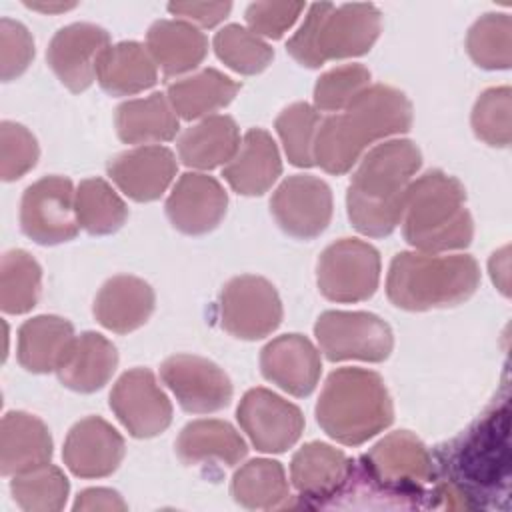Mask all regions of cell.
I'll return each instance as SVG.
<instances>
[{
    "label": "cell",
    "instance_id": "cell-31",
    "mask_svg": "<svg viewBox=\"0 0 512 512\" xmlns=\"http://www.w3.org/2000/svg\"><path fill=\"white\" fill-rule=\"evenodd\" d=\"M72 340L74 328L68 320L52 314L34 316L18 330V362L34 374L52 372L58 368Z\"/></svg>",
    "mask_w": 512,
    "mask_h": 512
},
{
    "label": "cell",
    "instance_id": "cell-20",
    "mask_svg": "<svg viewBox=\"0 0 512 512\" xmlns=\"http://www.w3.org/2000/svg\"><path fill=\"white\" fill-rule=\"evenodd\" d=\"M178 164L166 146H138L108 162L112 182L136 202L158 200L176 176Z\"/></svg>",
    "mask_w": 512,
    "mask_h": 512
},
{
    "label": "cell",
    "instance_id": "cell-29",
    "mask_svg": "<svg viewBox=\"0 0 512 512\" xmlns=\"http://www.w3.org/2000/svg\"><path fill=\"white\" fill-rule=\"evenodd\" d=\"M114 124L118 138L126 144L168 142L178 134V114L166 94L154 92L146 98L126 100L116 108Z\"/></svg>",
    "mask_w": 512,
    "mask_h": 512
},
{
    "label": "cell",
    "instance_id": "cell-4",
    "mask_svg": "<svg viewBox=\"0 0 512 512\" xmlns=\"http://www.w3.org/2000/svg\"><path fill=\"white\" fill-rule=\"evenodd\" d=\"M320 428L344 446H360L394 420L392 400L380 374L364 368H338L316 404Z\"/></svg>",
    "mask_w": 512,
    "mask_h": 512
},
{
    "label": "cell",
    "instance_id": "cell-22",
    "mask_svg": "<svg viewBox=\"0 0 512 512\" xmlns=\"http://www.w3.org/2000/svg\"><path fill=\"white\" fill-rule=\"evenodd\" d=\"M154 290L136 276L118 274L104 282L94 300L96 320L116 334H128L146 324L154 312Z\"/></svg>",
    "mask_w": 512,
    "mask_h": 512
},
{
    "label": "cell",
    "instance_id": "cell-44",
    "mask_svg": "<svg viewBox=\"0 0 512 512\" xmlns=\"http://www.w3.org/2000/svg\"><path fill=\"white\" fill-rule=\"evenodd\" d=\"M302 2H254L246 8V22L254 34L282 38L302 14Z\"/></svg>",
    "mask_w": 512,
    "mask_h": 512
},
{
    "label": "cell",
    "instance_id": "cell-21",
    "mask_svg": "<svg viewBox=\"0 0 512 512\" xmlns=\"http://www.w3.org/2000/svg\"><path fill=\"white\" fill-rule=\"evenodd\" d=\"M280 174V152L272 136L262 128H250L244 134L234 158L222 170L228 186L242 196L268 192Z\"/></svg>",
    "mask_w": 512,
    "mask_h": 512
},
{
    "label": "cell",
    "instance_id": "cell-18",
    "mask_svg": "<svg viewBox=\"0 0 512 512\" xmlns=\"http://www.w3.org/2000/svg\"><path fill=\"white\" fill-rule=\"evenodd\" d=\"M124 452L120 432L100 416H88L70 428L62 458L78 478H104L116 472Z\"/></svg>",
    "mask_w": 512,
    "mask_h": 512
},
{
    "label": "cell",
    "instance_id": "cell-41",
    "mask_svg": "<svg viewBox=\"0 0 512 512\" xmlns=\"http://www.w3.org/2000/svg\"><path fill=\"white\" fill-rule=\"evenodd\" d=\"M370 86V70L362 64H344L324 72L314 86V108L322 112L344 110Z\"/></svg>",
    "mask_w": 512,
    "mask_h": 512
},
{
    "label": "cell",
    "instance_id": "cell-47",
    "mask_svg": "<svg viewBox=\"0 0 512 512\" xmlns=\"http://www.w3.org/2000/svg\"><path fill=\"white\" fill-rule=\"evenodd\" d=\"M26 6L32 10H42V12H64L68 8H74L76 4H30V2H26Z\"/></svg>",
    "mask_w": 512,
    "mask_h": 512
},
{
    "label": "cell",
    "instance_id": "cell-14",
    "mask_svg": "<svg viewBox=\"0 0 512 512\" xmlns=\"http://www.w3.org/2000/svg\"><path fill=\"white\" fill-rule=\"evenodd\" d=\"M110 408L134 438L158 436L172 422V404L146 368H132L116 380Z\"/></svg>",
    "mask_w": 512,
    "mask_h": 512
},
{
    "label": "cell",
    "instance_id": "cell-45",
    "mask_svg": "<svg viewBox=\"0 0 512 512\" xmlns=\"http://www.w3.org/2000/svg\"><path fill=\"white\" fill-rule=\"evenodd\" d=\"M168 10L186 22H196L204 28L220 24L232 10L230 2H172Z\"/></svg>",
    "mask_w": 512,
    "mask_h": 512
},
{
    "label": "cell",
    "instance_id": "cell-32",
    "mask_svg": "<svg viewBox=\"0 0 512 512\" xmlns=\"http://www.w3.org/2000/svg\"><path fill=\"white\" fill-rule=\"evenodd\" d=\"M240 84L216 68H204L192 76L176 80L168 86L166 96L184 120L210 116L212 112L228 106Z\"/></svg>",
    "mask_w": 512,
    "mask_h": 512
},
{
    "label": "cell",
    "instance_id": "cell-28",
    "mask_svg": "<svg viewBox=\"0 0 512 512\" xmlns=\"http://www.w3.org/2000/svg\"><path fill=\"white\" fill-rule=\"evenodd\" d=\"M96 80L110 96H132L152 88L158 80L150 52L134 40L108 46L96 66Z\"/></svg>",
    "mask_w": 512,
    "mask_h": 512
},
{
    "label": "cell",
    "instance_id": "cell-11",
    "mask_svg": "<svg viewBox=\"0 0 512 512\" xmlns=\"http://www.w3.org/2000/svg\"><path fill=\"white\" fill-rule=\"evenodd\" d=\"M218 312L222 328L240 340H260L282 322V302L276 288L254 274H242L226 282Z\"/></svg>",
    "mask_w": 512,
    "mask_h": 512
},
{
    "label": "cell",
    "instance_id": "cell-12",
    "mask_svg": "<svg viewBox=\"0 0 512 512\" xmlns=\"http://www.w3.org/2000/svg\"><path fill=\"white\" fill-rule=\"evenodd\" d=\"M236 418L254 448L270 454L292 448L304 430L300 408L266 388L248 390L238 404Z\"/></svg>",
    "mask_w": 512,
    "mask_h": 512
},
{
    "label": "cell",
    "instance_id": "cell-10",
    "mask_svg": "<svg viewBox=\"0 0 512 512\" xmlns=\"http://www.w3.org/2000/svg\"><path fill=\"white\" fill-rule=\"evenodd\" d=\"M22 232L36 244L52 246L78 234L76 190L64 176H44L30 184L20 202Z\"/></svg>",
    "mask_w": 512,
    "mask_h": 512
},
{
    "label": "cell",
    "instance_id": "cell-6",
    "mask_svg": "<svg viewBox=\"0 0 512 512\" xmlns=\"http://www.w3.org/2000/svg\"><path fill=\"white\" fill-rule=\"evenodd\" d=\"M382 14L374 4H312L308 16L288 40V54L306 68L328 60L366 54L380 36Z\"/></svg>",
    "mask_w": 512,
    "mask_h": 512
},
{
    "label": "cell",
    "instance_id": "cell-40",
    "mask_svg": "<svg viewBox=\"0 0 512 512\" xmlns=\"http://www.w3.org/2000/svg\"><path fill=\"white\" fill-rule=\"evenodd\" d=\"M512 92L508 86L484 90L472 108V130L488 146L506 148L510 144Z\"/></svg>",
    "mask_w": 512,
    "mask_h": 512
},
{
    "label": "cell",
    "instance_id": "cell-39",
    "mask_svg": "<svg viewBox=\"0 0 512 512\" xmlns=\"http://www.w3.org/2000/svg\"><path fill=\"white\" fill-rule=\"evenodd\" d=\"M320 114L306 102H294L276 118V132L284 144L290 164L298 168L314 166V142L320 128Z\"/></svg>",
    "mask_w": 512,
    "mask_h": 512
},
{
    "label": "cell",
    "instance_id": "cell-30",
    "mask_svg": "<svg viewBox=\"0 0 512 512\" xmlns=\"http://www.w3.org/2000/svg\"><path fill=\"white\" fill-rule=\"evenodd\" d=\"M240 146L236 122L226 114L206 116L178 138V156L188 168L212 170L228 164Z\"/></svg>",
    "mask_w": 512,
    "mask_h": 512
},
{
    "label": "cell",
    "instance_id": "cell-27",
    "mask_svg": "<svg viewBox=\"0 0 512 512\" xmlns=\"http://www.w3.org/2000/svg\"><path fill=\"white\" fill-rule=\"evenodd\" d=\"M176 454L186 466H234L248 454V446L236 428L224 420H194L182 428Z\"/></svg>",
    "mask_w": 512,
    "mask_h": 512
},
{
    "label": "cell",
    "instance_id": "cell-5",
    "mask_svg": "<svg viewBox=\"0 0 512 512\" xmlns=\"http://www.w3.org/2000/svg\"><path fill=\"white\" fill-rule=\"evenodd\" d=\"M480 284V268L470 254L400 252L392 258L388 300L410 312L446 308L466 302Z\"/></svg>",
    "mask_w": 512,
    "mask_h": 512
},
{
    "label": "cell",
    "instance_id": "cell-8",
    "mask_svg": "<svg viewBox=\"0 0 512 512\" xmlns=\"http://www.w3.org/2000/svg\"><path fill=\"white\" fill-rule=\"evenodd\" d=\"M314 334L330 362H382L394 348L390 326L370 312L326 310L318 316Z\"/></svg>",
    "mask_w": 512,
    "mask_h": 512
},
{
    "label": "cell",
    "instance_id": "cell-3",
    "mask_svg": "<svg viewBox=\"0 0 512 512\" xmlns=\"http://www.w3.org/2000/svg\"><path fill=\"white\" fill-rule=\"evenodd\" d=\"M400 224L406 242L426 254L466 248L474 236L466 190L442 170H428L410 182Z\"/></svg>",
    "mask_w": 512,
    "mask_h": 512
},
{
    "label": "cell",
    "instance_id": "cell-13",
    "mask_svg": "<svg viewBox=\"0 0 512 512\" xmlns=\"http://www.w3.org/2000/svg\"><path fill=\"white\" fill-rule=\"evenodd\" d=\"M276 224L292 238L312 240L320 236L332 220L330 186L310 174L288 176L270 200Z\"/></svg>",
    "mask_w": 512,
    "mask_h": 512
},
{
    "label": "cell",
    "instance_id": "cell-43",
    "mask_svg": "<svg viewBox=\"0 0 512 512\" xmlns=\"http://www.w3.org/2000/svg\"><path fill=\"white\" fill-rule=\"evenodd\" d=\"M0 56H2V80L10 82L18 78L34 58V40L28 28L16 20H0Z\"/></svg>",
    "mask_w": 512,
    "mask_h": 512
},
{
    "label": "cell",
    "instance_id": "cell-1",
    "mask_svg": "<svg viewBox=\"0 0 512 512\" xmlns=\"http://www.w3.org/2000/svg\"><path fill=\"white\" fill-rule=\"evenodd\" d=\"M410 126L412 104L404 92L384 84L368 86L342 114H332L320 122L314 162L328 174H346L366 146L408 132Z\"/></svg>",
    "mask_w": 512,
    "mask_h": 512
},
{
    "label": "cell",
    "instance_id": "cell-23",
    "mask_svg": "<svg viewBox=\"0 0 512 512\" xmlns=\"http://www.w3.org/2000/svg\"><path fill=\"white\" fill-rule=\"evenodd\" d=\"M116 366V346L98 332H84L74 336L56 368V374L66 388L80 394H90L108 384L116 372Z\"/></svg>",
    "mask_w": 512,
    "mask_h": 512
},
{
    "label": "cell",
    "instance_id": "cell-19",
    "mask_svg": "<svg viewBox=\"0 0 512 512\" xmlns=\"http://www.w3.org/2000/svg\"><path fill=\"white\" fill-rule=\"evenodd\" d=\"M264 378L284 392L310 396L320 380L322 362L314 344L302 334H282L270 340L260 352Z\"/></svg>",
    "mask_w": 512,
    "mask_h": 512
},
{
    "label": "cell",
    "instance_id": "cell-46",
    "mask_svg": "<svg viewBox=\"0 0 512 512\" xmlns=\"http://www.w3.org/2000/svg\"><path fill=\"white\" fill-rule=\"evenodd\" d=\"M74 510H126V502L116 490L88 488L78 494Z\"/></svg>",
    "mask_w": 512,
    "mask_h": 512
},
{
    "label": "cell",
    "instance_id": "cell-26",
    "mask_svg": "<svg viewBox=\"0 0 512 512\" xmlns=\"http://www.w3.org/2000/svg\"><path fill=\"white\" fill-rule=\"evenodd\" d=\"M146 50L166 78L186 74L202 64L208 40L186 20H156L146 34Z\"/></svg>",
    "mask_w": 512,
    "mask_h": 512
},
{
    "label": "cell",
    "instance_id": "cell-34",
    "mask_svg": "<svg viewBox=\"0 0 512 512\" xmlns=\"http://www.w3.org/2000/svg\"><path fill=\"white\" fill-rule=\"evenodd\" d=\"M76 218L88 234H112L128 218V206L102 178L82 180L76 188Z\"/></svg>",
    "mask_w": 512,
    "mask_h": 512
},
{
    "label": "cell",
    "instance_id": "cell-42",
    "mask_svg": "<svg viewBox=\"0 0 512 512\" xmlns=\"http://www.w3.org/2000/svg\"><path fill=\"white\" fill-rule=\"evenodd\" d=\"M38 154V142L28 128L8 120L0 124V174L4 182L18 180L32 170Z\"/></svg>",
    "mask_w": 512,
    "mask_h": 512
},
{
    "label": "cell",
    "instance_id": "cell-24",
    "mask_svg": "<svg viewBox=\"0 0 512 512\" xmlns=\"http://www.w3.org/2000/svg\"><path fill=\"white\" fill-rule=\"evenodd\" d=\"M352 476L348 456L324 442L304 444L290 462V480L300 496L322 500L336 496Z\"/></svg>",
    "mask_w": 512,
    "mask_h": 512
},
{
    "label": "cell",
    "instance_id": "cell-16",
    "mask_svg": "<svg viewBox=\"0 0 512 512\" xmlns=\"http://www.w3.org/2000/svg\"><path fill=\"white\" fill-rule=\"evenodd\" d=\"M110 46V34L90 22H74L60 28L46 50V60L58 80L74 94L84 92L96 76L102 52Z\"/></svg>",
    "mask_w": 512,
    "mask_h": 512
},
{
    "label": "cell",
    "instance_id": "cell-33",
    "mask_svg": "<svg viewBox=\"0 0 512 512\" xmlns=\"http://www.w3.org/2000/svg\"><path fill=\"white\" fill-rule=\"evenodd\" d=\"M234 500L250 510H272L282 506L288 496V480L280 462L256 458L240 466L232 478Z\"/></svg>",
    "mask_w": 512,
    "mask_h": 512
},
{
    "label": "cell",
    "instance_id": "cell-36",
    "mask_svg": "<svg viewBox=\"0 0 512 512\" xmlns=\"http://www.w3.org/2000/svg\"><path fill=\"white\" fill-rule=\"evenodd\" d=\"M466 50L486 70H506L512 62V20L502 12L480 16L468 30Z\"/></svg>",
    "mask_w": 512,
    "mask_h": 512
},
{
    "label": "cell",
    "instance_id": "cell-17",
    "mask_svg": "<svg viewBox=\"0 0 512 512\" xmlns=\"http://www.w3.org/2000/svg\"><path fill=\"white\" fill-rule=\"evenodd\" d=\"M226 206L228 194L216 178L200 172H186L178 178L166 200V216L178 232L200 236L222 222Z\"/></svg>",
    "mask_w": 512,
    "mask_h": 512
},
{
    "label": "cell",
    "instance_id": "cell-9",
    "mask_svg": "<svg viewBox=\"0 0 512 512\" xmlns=\"http://www.w3.org/2000/svg\"><path fill=\"white\" fill-rule=\"evenodd\" d=\"M366 480L394 496L420 494L432 482V456L426 446L408 430H398L382 438L362 456Z\"/></svg>",
    "mask_w": 512,
    "mask_h": 512
},
{
    "label": "cell",
    "instance_id": "cell-38",
    "mask_svg": "<svg viewBox=\"0 0 512 512\" xmlns=\"http://www.w3.org/2000/svg\"><path fill=\"white\" fill-rule=\"evenodd\" d=\"M214 52L228 68L244 76L260 74L274 58L272 46L240 24H228L216 32Z\"/></svg>",
    "mask_w": 512,
    "mask_h": 512
},
{
    "label": "cell",
    "instance_id": "cell-15",
    "mask_svg": "<svg viewBox=\"0 0 512 512\" xmlns=\"http://www.w3.org/2000/svg\"><path fill=\"white\" fill-rule=\"evenodd\" d=\"M162 382L172 390L178 404L192 414H210L226 408L232 400V382L214 362L176 354L160 366Z\"/></svg>",
    "mask_w": 512,
    "mask_h": 512
},
{
    "label": "cell",
    "instance_id": "cell-2",
    "mask_svg": "<svg viewBox=\"0 0 512 512\" xmlns=\"http://www.w3.org/2000/svg\"><path fill=\"white\" fill-rule=\"evenodd\" d=\"M420 164L422 154L412 140H388L368 150L346 194L348 218L360 234L384 238L394 232Z\"/></svg>",
    "mask_w": 512,
    "mask_h": 512
},
{
    "label": "cell",
    "instance_id": "cell-7",
    "mask_svg": "<svg viewBox=\"0 0 512 512\" xmlns=\"http://www.w3.org/2000/svg\"><path fill=\"white\" fill-rule=\"evenodd\" d=\"M316 282L322 296L332 302L368 300L380 282V254L358 238L336 240L318 258Z\"/></svg>",
    "mask_w": 512,
    "mask_h": 512
},
{
    "label": "cell",
    "instance_id": "cell-37",
    "mask_svg": "<svg viewBox=\"0 0 512 512\" xmlns=\"http://www.w3.org/2000/svg\"><path fill=\"white\" fill-rule=\"evenodd\" d=\"M10 490L26 512H58L66 504L70 484L60 468L44 464L12 476Z\"/></svg>",
    "mask_w": 512,
    "mask_h": 512
},
{
    "label": "cell",
    "instance_id": "cell-35",
    "mask_svg": "<svg viewBox=\"0 0 512 512\" xmlns=\"http://www.w3.org/2000/svg\"><path fill=\"white\" fill-rule=\"evenodd\" d=\"M42 268L26 250H10L0 264V308L6 314H24L40 298Z\"/></svg>",
    "mask_w": 512,
    "mask_h": 512
},
{
    "label": "cell",
    "instance_id": "cell-25",
    "mask_svg": "<svg viewBox=\"0 0 512 512\" xmlns=\"http://www.w3.org/2000/svg\"><path fill=\"white\" fill-rule=\"evenodd\" d=\"M52 438L46 424L28 412H6L0 432V472L16 476L48 464Z\"/></svg>",
    "mask_w": 512,
    "mask_h": 512
}]
</instances>
